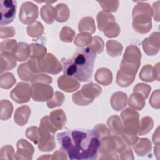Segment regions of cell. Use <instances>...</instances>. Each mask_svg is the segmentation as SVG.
<instances>
[{"label":"cell","mask_w":160,"mask_h":160,"mask_svg":"<svg viewBox=\"0 0 160 160\" xmlns=\"http://www.w3.org/2000/svg\"><path fill=\"white\" fill-rule=\"evenodd\" d=\"M61 149L71 160L96 159L101 144L100 139L93 130L68 129L57 134Z\"/></svg>","instance_id":"cell-1"},{"label":"cell","mask_w":160,"mask_h":160,"mask_svg":"<svg viewBox=\"0 0 160 160\" xmlns=\"http://www.w3.org/2000/svg\"><path fill=\"white\" fill-rule=\"evenodd\" d=\"M96 58V53L89 46L77 49L70 58L61 59L64 75L80 81H88L93 74Z\"/></svg>","instance_id":"cell-2"},{"label":"cell","mask_w":160,"mask_h":160,"mask_svg":"<svg viewBox=\"0 0 160 160\" xmlns=\"http://www.w3.org/2000/svg\"><path fill=\"white\" fill-rule=\"evenodd\" d=\"M121 115L124 125L122 134L123 139L128 145H134L138 139L136 134L138 131L139 114L136 111L127 108L121 112Z\"/></svg>","instance_id":"cell-3"},{"label":"cell","mask_w":160,"mask_h":160,"mask_svg":"<svg viewBox=\"0 0 160 160\" xmlns=\"http://www.w3.org/2000/svg\"><path fill=\"white\" fill-rule=\"evenodd\" d=\"M141 52L138 47L129 46L126 48L121 64V71L132 75H136L141 64Z\"/></svg>","instance_id":"cell-4"},{"label":"cell","mask_w":160,"mask_h":160,"mask_svg":"<svg viewBox=\"0 0 160 160\" xmlns=\"http://www.w3.org/2000/svg\"><path fill=\"white\" fill-rule=\"evenodd\" d=\"M0 11L1 26L12 22L15 18L16 11V1L12 0L0 1Z\"/></svg>","instance_id":"cell-5"},{"label":"cell","mask_w":160,"mask_h":160,"mask_svg":"<svg viewBox=\"0 0 160 160\" xmlns=\"http://www.w3.org/2000/svg\"><path fill=\"white\" fill-rule=\"evenodd\" d=\"M11 98L17 103H24L29 101L31 96V90L29 84L26 82H19L11 91Z\"/></svg>","instance_id":"cell-6"},{"label":"cell","mask_w":160,"mask_h":160,"mask_svg":"<svg viewBox=\"0 0 160 160\" xmlns=\"http://www.w3.org/2000/svg\"><path fill=\"white\" fill-rule=\"evenodd\" d=\"M38 16V8L31 2H24L19 11V19L24 24H29Z\"/></svg>","instance_id":"cell-7"},{"label":"cell","mask_w":160,"mask_h":160,"mask_svg":"<svg viewBox=\"0 0 160 160\" xmlns=\"http://www.w3.org/2000/svg\"><path fill=\"white\" fill-rule=\"evenodd\" d=\"M31 96L34 101H45L52 96L53 89L51 86L39 83H34L31 87Z\"/></svg>","instance_id":"cell-8"},{"label":"cell","mask_w":160,"mask_h":160,"mask_svg":"<svg viewBox=\"0 0 160 160\" xmlns=\"http://www.w3.org/2000/svg\"><path fill=\"white\" fill-rule=\"evenodd\" d=\"M97 21L99 29L104 32L106 31L111 26L116 23L115 19L112 14L103 11L98 13L97 16Z\"/></svg>","instance_id":"cell-9"},{"label":"cell","mask_w":160,"mask_h":160,"mask_svg":"<svg viewBox=\"0 0 160 160\" xmlns=\"http://www.w3.org/2000/svg\"><path fill=\"white\" fill-rule=\"evenodd\" d=\"M49 121L57 130L61 129L66 122V115L62 109H57L51 112Z\"/></svg>","instance_id":"cell-10"},{"label":"cell","mask_w":160,"mask_h":160,"mask_svg":"<svg viewBox=\"0 0 160 160\" xmlns=\"http://www.w3.org/2000/svg\"><path fill=\"white\" fill-rule=\"evenodd\" d=\"M31 114V109L27 106L18 108L14 114V121L19 126L24 125L28 121Z\"/></svg>","instance_id":"cell-11"},{"label":"cell","mask_w":160,"mask_h":160,"mask_svg":"<svg viewBox=\"0 0 160 160\" xmlns=\"http://www.w3.org/2000/svg\"><path fill=\"white\" fill-rule=\"evenodd\" d=\"M30 46L26 43L19 42L13 53V57L19 61H23L30 56Z\"/></svg>","instance_id":"cell-12"},{"label":"cell","mask_w":160,"mask_h":160,"mask_svg":"<svg viewBox=\"0 0 160 160\" xmlns=\"http://www.w3.org/2000/svg\"><path fill=\"white\" fill-rule=\"evenodd\" d=\"M127 96L122 92H117L112 94L111 99V106L116 111H120L126 106Z\"/></svg>","instance_id":"cell-13"},{"label":"cell","mask_w":160,"mask_h":160,"mask_svg":"<svg viewBox=\"0 0 160 160\" xmlns=\"http://www.w3.org/2000/svg\"><path fill=\"white\" fill-rule=\"evenodd\" d=\"M13 55L8 52H1V73L11 70L16 66Z\"/></svg>","instance_id":"cell-14"},{"label":"cell","mask_w":160,"mask_h":160,"mask_svg":"<svg viewBox=\"0 0 160 160\" xmlns=\"http://www.w3.org/2000/svg\"><path fill=\"white\" fill-rule=\"evenodd\" d=\"M94 78L99 83L107 86L112 82V72L107 68H100L97 71Z\"/></svg>","instance_id":"cell-15"},{"label":"cell","mask_w":160,"mask_h":160,"mask_svg":"<svg viewBox=\"0 0 160 160\" xmlns=\"http://www.w3.org/2000/svg\"><path fill=\"white\" fill-rule=\"evenodd\" d=\"M41 16L43 20L48 24H52L56 18V10L50 4H47L41 8Z\"/></svg>","instance_id":"cell-16"},{"label":"cell","mask_w":160,"mask_h":160,"mask_svg":"<svg viewBox=\"0 0 160 160\" xmlns=\"http://www.w3.org/2000/svg\"><path fill=\"white\" fill-rule=\"evenodd\" d=\"M89 85L90 89L88 87V85L85 84L82 88L81 91L85 92L86 93H87V95L86 96L87 98L94 99V98L98 96V95L101 92V88L99 86L98 84H96L92 82L89 83Z\"/></svg>","instance_id":"cell-17"},{"label":"cell","mask_w":160,"mask_h":160,"mask_svg":"<svg viewBox=\"0 0 160 160\" xmlns=\"http://www.w3.org/2000/svg\"><path fill=\"white\" fill-rule=\"evenodd\" d=\"M144 104V98L142 96H140L139 94L134 92V94H131L129 96V105L131 108L141 110L143 108Z\"/></svg>","instance_id":"cell-18"},{"label":"cell","mask_w":160,"mask_h":160,"mask_svg":"<svg viewBox=\"0 0 160 160\" xmlns=\"http://www.w3.org/2000/svg\"><path fill=\"white\" fill-rule=\"evenodd\" d=\"M56 21L59 22L66 21L69 15L68 7L64 4H59L56 7Z\"/></svg>","instance_id":"cell-19"},{"label":"cell","mask_w":160,"mask_h":160,"mask_svg":"<svg viewBox=\"0 0 160 160\" xmlns=\"http://www.w3.org/2000/svg\"><path fill=\"white\" fill-rule=\"evenodd\" d=\"M30 58L31 59L39 60L41 59L46 54V49L44 46L36 44H32L30 45Z\"/></svg>","instance_id":"cell-20"},{"label":"cell","mask_w":160,"mask_h":160,"mask_svg":"<svg viewBox=\"0 0 160 160\" xmlns=\"http://www.w3.org/2000/svg\"><path fill=\"white\" fill-rule=\"evenodd\" d=\"M12 104L8 100L1 101V119L7 120L11 116L12 112Z\"/></svg>","instance_id":"cell-21"},{"label":"cell","mask_w":160,"mask_h":160,"mask_svg":"<svg viewBox=\"0 0 160 160\" xmlns=\"http://www.w3.org/2000/svg\"><path fill=\"white\" fill-rule=\"evenodd\" d=\"M16 82V79L11 72H7L1 76L0 86L3 89H9Z\"/></svg>","instance_id":"cell-22"},{"label":"cell","mask_w":160,"mask_h":160,"mask_svg":"<svg viewBox=\"0 0 160 160\" xmlns=\"http://www.w3.org/2000/svg\"><path fill=\"white\" fill-rule=\"evenodd\" d=\"M17 44L14 39H8L1 42V52H8L13 54Z\"/></svg>","instance_id":"cell-23"},{"label":"cell","mask_w":160,"mask_h":160,"mask_svg":"<svg viewBox=\"0 0 160 160\" xmlns=\"http://www.w3.org/2000/svg\"><path fill=\"white\" fill-rule=\"evenodd\" d=\"M64 99V94L60 92H56L54 94V98L52 99H49L47 102V106L49 108H52L56 106H61Z\"/></svg>","instance_id":"cell-24"},{"label":"cell","mask_w":160,"mask_h":160,"mask_svg":"<svg viewBox=\"0 0 160 160\" xmlns=\"http://www.w3.org/2000/svg\"><path fill=\"white\" fill-rule=\"evenodd\" d=\"M72 100L74 103L80 106H86L93 101V99L86 98L81 92V91L74 93L72 95Z\"/></svg>","instance_id":"cell-25"},{"label":"cell","mask_w":160,"mask_h":160,"mask_svg":"<svg viewBox=\"0 0 160 160\" xmlns=\"http://www.w3.org/2000/svg\"><path fill=\"white\" fill-rule=\"evenodd\" d=\"M92 44L96 45L91 44L89 47L91 48L96 53H100L103 51L104 42L102 39L98 36H94L92 38Z\"/></svg>","instance_id":"cell-26"},{"label":"cell","mask_w":160,"mask_h":160,"mask_svg":"<svg viewBox=\"0 0 160 160\" xmlns=\"http://www.w3.org/2000/svg\"><path fill=\"white\" fill-rule=\"evenodd\" d=\"M26 136L35 144H38L39 140V129L37 127L29 128L26 131Z\"/></svg>","instance_id":"cell-27"},{"label":"cell","mask_w":160,"mask_h":160,"mask_svg":"<svg viewBox=\"0 0 160 160\" xmlns=\"http://www.w3.org/2000/svg\"><path fill=\"white\" fill-rule=\"evenodd\" d=\"M62 31L64 32L67 35H66L65 37L62 38L61 40L66 42H71L72 41L73 37L74 36V32L73 31V30L71 28H69L68 27H64L62 29Z\"/></svg>","instance_id":"cell-28"},{"label":"cell","mask_w":160,"mask_h":160,"mask_svg":"<svg viewBox=\"0 0 160 160\" xmlns=\"http://www.w3.org/2000/svg\"><path fill=\"white\" fill-rule=\"evenodd\" d=\"M15 34L14 29L12 27H1V38L12 37Z\"/></svg>","instance_id":"cell-29"},{"label":"cell","mask_w":160,"mask_h":160,"mask_svg":"<svg viewBox=\"0 0 160 160\" xmlns=\"http://www.w3.org/2000/svg\"><path fill=\"white\" fill-rule=\"evenodd\" d=\"M41 81L43 82H46V83H51L52 82V78L46 74H37L36 75L33 79L31 81V83L33 84L35 82H36L38 80H40Z\"/></svg>","instance_id":"cell-30"}]
</instances>
